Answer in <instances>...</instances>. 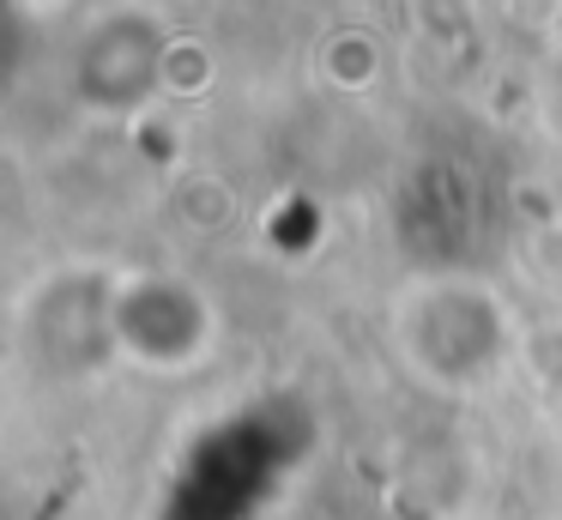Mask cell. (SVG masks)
I'll return each mask as SVG.
<instances>
[{
    "mask_svg": "<svg viewBox=\"0 0 562 520\" xmlns=\"http://www.w3.org/2000/svg\"><path fill=\"white\" fill-rule=\"evenodd\" d=\"M393 339H400V357L441 394H472V387L496 381V369L514 351L508 309L496 302V290L472 285V278L412 285L393 309Z\"/></svg>",
    "mask_w": 562,
    "mask_h": 520,
    "instance_id": "cell-1",
    "label": "cell"
},
{
    "mask_svg": "<svg viewBox=\"0 0 562 520\" xmlns=\"http://www.w3.org/2000/svg\"><path fill=\"white\" fill-rule=\"evenodd\" d=\"M110 339L146 369H188L212 345V309L188 278L146 273L110 297Z\"/></svg>",
    "mask_w": 562,
    "mask_h": 520,
    "instance_id": "cell-2",
    "label": "cell"
}]
</instances>
